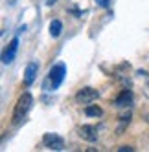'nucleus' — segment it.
I'll list each match as a JSON object with an SVG mask.
<instances>
[{
    "label": "nucleus",
    "instance_id": "nucleus-1",
    "mask_svg": "<svg viewBox=\"0 0 149 152\" xmlns=\"http://www.w3.org/2000/svg\"><path fill=\"white\" fill-rule=\"evenodd\" d=\"M31 104H33V97H31V94H22L18 97V101L15 104V110H13V125H18V123H22L28 112L31 110Z\"/></svg>",
    "mask_w": 149,
    "mask_h": 152
},
{
    "label": "nucleus",
    "instance_id": "nucleus-2",
    "mask_svg": "<svg viewBox=\"0 0 149 152\" xmlns=\"http://www.w3.org/2000/svg\"><path fill=\"white\" fill-rule=\"evenodd\" d=\"M65 73H66V68H65V64H63V62L55 64V66L50 70V73H48V83L52 86V90H55V88H59V86H61L63 79H65Z\"/></svg>",
    "mask_w": 149,
    "mask_h": 152
},
{
    "label": "nucleus",
    "instance_id": "nucleus-3",
    "mask_svg": "<svg viewBox=\"0 0 149 152\" xmlns=\"http://www.w3.org/2000/svg\"><path fill=\"white\" fill-rule=\"evenodd\" d=\"M96 99H98V90H94V88H83L76 94V101L81 104H90Z\"/></svg>",
    "mask_w": 149,
    "mask_h": 152
},
{
    "label": "nucleus",
    "instance_id": "nucleus-4",
    "mask_svg": "<svg viewBox=\"0 0 149 152\" xmlns=\"http://www.w3.org/2000/svg\"><path fill=\"white\" fill-rule=\"evenodd\" d=\"M42 143H44L48 148H52V150H63L65 148V141H63V137L57 136V134H44Z\"/></svg>",
    "mask_w": 149,
    "mask_h": 152
},
{
    "label": "nucleus",
    "instance_id": "nucleus-5",
    "mask_svg": "<svg viewBox=\"0 0 149 152\" xmlns=\"http://www.w3.org/2000/svg\"><path fill=\"white\" fill-rule=\"evenodd\" d=\"M17 48H18V39H13L11 42H9L7 50L4 51V55H2V61H4L6 64H9V62L15 59V55H17Z\"/></svg>",
    "mask_w": 149,
    "mask_h": 152
},
{
    "label": "nucleus",
    "instance_id": "nucleus-6",
    "mask_svg": "<svg viewBox=\"0 0 149 152\" xmlns=\"http://www.w3.org/2000/svg\"><path fill=\"white\" fill-rule=\"evenodd\" d=\"M37 73H39V64L37 62H30L28 66H26V72H24V83L31 84V83L35 81Z\"/></svg>",
    "mask_w": 149,
    "mask_h": 152
},
{
    "label": "nucleus",
    "instance_id": "nucleus-7",
    "mask_svg": "<svg viewBox=\"0 0 149 152\" xmlns=\"http://www.w3.org/2000/svg\"><path fill=\"white\" fill-rule=\"evenodd\" d=\"M79 136L83 137V139H87V141H94L98 139V130H96L94 126H90V125H85V126H81L79 128Z\"/></svg>",
    "mask_w": 149,
    "mask_h": 152
},
{
    "label": "nucleus",
    "instance_id": "nucleus-8",
    "mask_svg": "<svg viewBox=\"0 0 149 152\" xmlns=\"http://www.w3.org/2000/svg\"><path fill=\"white\" fill-rule=\"evenodd\" d=\"M114 104H116V106H120V108H125V106L133 104V94H131L129 90H123V92L114 99Z\"/></svg>",
    "mask_w": 149,
    "mask_h": 152
},
{
    "label": "nucleus",
    "instance_id": "nucleus-9",
    "mask_svg": "<svg viewBox=\"0 0 149 152\" xmlns=\"http://www.w3.org/2000/svg\"><path fill=\"white\" fill-rule=\"evenodd\" d=\"M85 114H87L89 117H100L103 114V110L98 106V104H87V108H85Z\"/></svg>",
    "mask_w": 149,
    "mask_h": 152
},
{
    "label": "nucleus",
    "instance_id": "nucleus-10",
    "mask_svg": "<svg viewBox=\"0 0 149 152\" xmlns=\"http://www.w3.org/2000/svg\"><path fill=\"white\" fill-rule=\"evenodd\" d=\"M61 31H63L61 20H52V22H50V33H52V37H59Z\"/></svg>",
    "mask_w": 149,
    "mask_h": 152
},
{
    "label": "nucleus",
    "instance_id": "nucleus-11",
    "mask_svg": "<svg viewBox=\"0 0 149 152\" xmlns=\"http://www.w3.org/2000/svg\"><path fill=\"white\" fill-rule=\"evenodd\" d=\"M133 150H134L133 147H120L118 148V152H133Z\"/></svg>",
    "mask_w": 149,
    "mask_h": 152
},
{
    "label": "nucleus",
    "instance_id": "nucleus-12",
    "mask_svg": "<svg viewBox=\"0 0 149 152\" xmlns=\"http://www.w3.org/2000/svg\"><path fill=\"white\" fill-rule=\"evenodd\" d=\"M96 2H98L100 6H103V7H107V6H109V0H96Z\"/></svg>",
    "mask_w": 149,
    "mask_h": 152
},
{
    "label": "nucleus",
    "instance_id": "nucleus-13",
    "mask_svg": "<svg viewBox=\"0 0 149 152\" xmlns=\"http://www.w3.org/2000/svg\"><path fill=\"white\" fill-rule=\"evenodd\" d=\"M55 2H57V0H48V4H50V6H52V4H55Z\"/></svg>",
    "mask_w": 149,
    "mask_h": 152
}]
</instances>
